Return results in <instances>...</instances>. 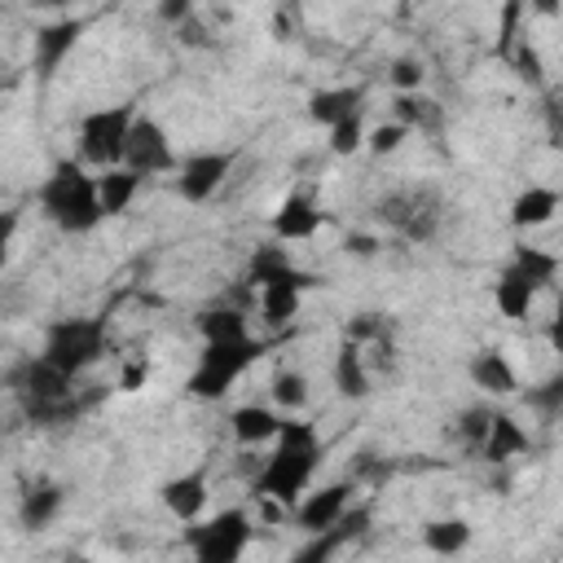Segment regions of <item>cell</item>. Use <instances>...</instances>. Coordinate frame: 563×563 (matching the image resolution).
Wrapping results in <instances>:
<instances>
[{"label": "cell", "instance_id": "obj_1", "mask_svg": "<svg viewBox=\"0 0 563 563\" xmlns=\"http://www.w3.org/2000/svg\"><path fill=\"white\" fill-rule=\"evenodd\" d=\"M273 449L255 462L251 471V497H268V501H282L286 510L303 497V488L312 484L317 466H321V435L312 422H299V418H282L277 435L268 440Z\"/></svg>", "mask_w": 563, "mask_h": 563}, {"label": "cell", "instance_id": "obj_2", "mask_svg": "<svg viewBox=\"0 0 563 563\" xmlns=\"http://www.w3.org/2000/svg\"><path fill=\"white\" fill-rule=\"evenodd\" d=\"M40 211H44L48 224H57L70 238L92 233L106 220L101 216V202H97V176H88L79 158L53 163V172L40 185Z\"/></svg>", "mask_w": 563, "mask_h": 563}, {"label": "cell", "instance_id": "obj_3", "mask_svg": "<svg viewBox=\"0 0 563 563\" xmlns=\"http://www.w3.org/2000/svg\"><path fill=\"white\" fill-rule=\"evenodd\" d=\"M13 387H18L22 413H26L35 427L75 422V418L88 409V400H79V391H75V378L62 374L57 365H48L44 356L22 361V369L13 374Z\"/></svg>", "mask_w": 563, "mask_h": 563}, {"label": "cell", "instance_id": "obj_4", "mask_svg": "<svg viewBox=\"0 0 563 563\" xmlns=\"http://www.w3.org/2000/svg\"><path fill=\"white\" fill-rule=\"evenodd\" d=\"M260 356H264V339H255V334L202 343L198 365H194L185 391H189L194 400H224V396L233 391V383H238Z\"/></svg>", "mask_w": 563, "mask_h": 563}, {"label": "cell", "instance_id": "obj_5", "mask_svg": "<svg viewBox=\"0 0 563 563\" xmlns=\"http://www.w3.org/2000/svg\"><path fill=\"white\" fill-rule=\"evenodd\" d=\"M106 352H110L106 317H62L44 330V347H40V356L70 378L88 374Z\"/></svg>", "mask_w": 563, "mask_h": 563}, {"label": "cell", "instance_id": "obj_6", "mask_svg": "<svg viewBox=\"0 0 563 563\" xmlns=\"http://www.w3.org/2000/svg\"><path fill=\"white\" fill-rule=\"evenodd\" d=\"M374 216L405 242H435L444 224V202L431 185H405L374 202Z\"/></svg>", "mask_w": 563, "mask_h": 563}, {"label": "cell", "instance_id": "obj_7", "mask_svg": "<svg viewBox=\"0 0 563 563\" xmlns=\"http://www.w3.org/2000/svg\"><path fill=\"white\" fill-rule=\"evenodd\" d=\"M251 537H255L251 515H246L242 506H224V510H216L211 519L198 515V519L189 523V532H185V545H189V554H194L198 563H238V559L246 554Z\"/></svg>", "mask_w": 563, "mask_h": 563}, {"label": "cell", "instance_id": "obj_8", "mask_svg": "<svg viewBox=\"0 0 563 563\" xmlns=\"http://www.w3.org/2000/svg\"><path fill=\"white\" fill-rule=\"evenodd\" d=\"M132 119H136V106H132V101L88 110V114L79 119V132H75L79 163H88V167H97V172L123 163V145H128Z\"/></svg>", "mask_w": 563, "mask_h": 563}, {"label": "cell", "instance_id": "obj_9", "mask_svg": "<svg viewBox=\"0 0 563 563\" xmlns=\"http://www.w3.org/2000/svg\"><path fill=\"white\" fill-rule=\"evenodd\" d=\"M123 167H132L136 176H158V172H176V150L172 136L158 119L136 114L128 128V145H123Z\"/></svg>", "mask_w": 563, "mask_h": 563}, {"label": "cell", "instance_id": "obj_10", "mask_svg": "<svg viewBox=\"0 0 563 563\" xmlns=\"http://www.w3.org/2000/svg\"><path fill=\"white\" fill-rule=\"evenodd\" d=\"M233 172V154L229 150H202L189 154L185 163H176V194L185 202H211L220 194V185Z\"/></svg>", "mask_w": 563, "mask_h": 563}, {"label": "cell", "instance_id": "obj_11", "mask_svg": "<svg viewBox=\"0 0 563 563\" xmlns=\"http://www.w3.org/2000/svg\"><path fill=\"white\" fill-rule=\"evenodd\" d=\"M352 506V484L347 479H334V484H321V488H303V497L290 506V515H295V523L303 528V532H325V528H334L339 523V515Z\"/></svg>", "mask_w": 563, "mask_h": 563}, {"label": "cell", "instance_id": "obj_12", "mask_svg": "<svg viewBox=\"0 0 563 563\" xmlns=\"http://www.w3.org/2000/svg\"><path fill=\"white\" fill-rule=\"evenodd\" d=\"M312 286V273H303L299 264L290 268V273H282V277H268L264 286H255L260 290V317L273 325V330H282V325H290L295 317H299V303H303V290Z\"/></svg>", "mask_w": 563, "mask_h": 563}, {"label": "cell", "instance_id": "obj_13", "mask_svg": "<svg viewBox=\"0 0 563 563\" xmlns=\"http://www.w3.org/2000/svg\"><path fill=\"white\" fill-rule=\"evenodd\" d=\"M207 497H211V479H207V466H194V471H180L172 479L158 484V501L167 515H176L180 523H194L198 515H207Z\"/></svg>", "mask_w": 563, "mask_h": 563}, {"label": "cell", "instance_id": "obj_14", "mask_svg": "<svg viewBox=\"0 0 563 563\" xmlns=\"http://www.w3.org/2000/svg\"><path fill=\"white\" fill-rule=\"evenodd\" d=\"M268 229H273L277 242H308V238H317V229H321V207H317V198L303 194V189H290V194L273 207Z\"/></svg>", "mask_w": 563, "mask_h": 563}, {"label": "cell", "instance_id": "obj_15", "mask_svg": "<svg viewBox=\"0 0 563 563\" xmlns=\"http://www.w3.org/2000/svg\"><path fill=\"white\" fill-rule=\"evenodd\" d=\"M84 18H53V22H44L40 31H35V70L40 75H53L70 53H75V44L84 40Z\"/></svg>", "mask_w": 563, "mask_h": 563}, {"label": "cell", "instance_id": "obj_16", "mask_svg": "<svg viewBox=\"0 0 563 563\" xmlns=\"http://www.w3.org/2000/svg\"><path fill=\"white\" fill-rule=\"evenodd\" d=\"M537 295H541V286H537L515 260H510V264L501 268V277L493 282V303H497V312H501L506 321H523V317L532 312Z\"/></svg>", "mask_w": 563, "mask_h": 563}, {"label": "cell", "instance_id": "obj_17", "mask_svg": "<svg viewBox=\"0 0 563 563\" xmlns=\"http://www.w3.org/2000/svg\"><path fill=\"white\" fill-rule=\"evenodd\" d=\"M466 374H471V383H475L479 391H488V396H515V391H519V374H515L510 356L497 352V347H479V352L471 356Z\"/></svg>", "mask_w": 563, "mask_h": 563}, {"label": "cell", "instance_id": "obj_18", "mask_svg": "<svg viewBox=\"0 0 563 563\" xmlns=\"http://www.w3.org/2000/svg\"><path fill=\"white\" fill-rule=\"evenodd\" d=\"M528 449V431L510 418V413H501V409H493V418H488V431H484V440H479V457L488 462V466H501V462H510V457H519Z\"/></svg>", "mask_w": 563, "mask_h": 563}, {"label": "cell", "instance_id": "obj_19", "mask_svg": "<svg viewBox=\"0 0 563 563\" xmlns=\"http://www.w3.org/2000/svg\"><path fill=\"white\" fill-rule=\"evenodd\" d=\"M282 409H273V405H260V400H251V405H238L233 413H229V431H233V440L238 444H268L273 435H277V427H282Z\"/></svg>", "mask_w": 563, "mask_h": 563}, {"label": "cell", "instance_id": "obj_20", "mask_svg": "<svg viewBox=\"0 0 563 563\" xmlns=\"http://www.w3.org/2000/svg\"><path fill=\"white\" fill-rule=\"evenodd\" d=\"M554 216H559V189H550V185H528L510 202V224L519 233H532V229L550 224Z\"/></svg>", "mask_w": 563, "mask_h": 563}, {"label": "cell", "instance_id": "obj_21", "mask_svg": "<svg viewBox=\"0 0 563 563\" xmlns=\"http://www.w3.org/2000/svg\"><path fill=\"white\" fill-rule=\"evenodd\" d=\"M334 387H339V396H347V400L369 396L374 374H369V365H365V343H352V339L339 343V352H334Z\"/></svg>", "mask_w": 563, "mask_h": 563}, {"label": "cell", "instance_id": "obj_22", "mask_svg": "<svg viewBox=\"0 0 563 563\" xmlns=\"http://www.w3.org/2000/svg\"><path fill=\"white\" fill-rule=\"evenodd\" d=\"M145 176H136L132 167L114 163V167H101L97 176V202H101V216H123L132 207V198L141 194Z\"/></svg>", "mask_w": 563, "mask_h": 563}, {"label": "cell", "instance_id": "obj_23", "mask_svg": "<svg viewBox=\"0 0 563 563\" xmlns=\"http://www.w3.org/2000/svg\"><path fill=\"white\" fill-rule=\"evenodd\" d=\"M62 501H66V488L57 484V479H35L26 493H22V501H18V523L22 528H48L53 519H57V510H62Z\"/></svg>", "mask_w": 563, "mask_h": 563}, {"label": "cell", "instance_id": "obj_24", "mask_svg": "<svg viewBox=\"0 0 563 563\" xmlns=\"http://www.w3.org/2000/svg\"><path fill=\"white\" fill-rule=\"evenodd\" d=\"M361 101H365V92H361V88H352V84L317 88V92L308 97V119H312V123H321V128H330L334 119H343V114H352V110H365Z\"/></svg>", "mask_w": 563, "mask_h": 563}, {"label": "cell", "instance_id": "obj_25", "mask_svg": "<svg viewBox=\"0 0 563 563\" xmlns=\"http://www.w3.org/2000/svg\"><path fill=\"white\" fill-rule=\"evenodd\" d=\"M290 268H295L290 251L273 238V242H260V246L246 255V273H242V282L255 290V286H264L268 277H282V273H290Z\"/></svg>", "mask_w": 563, "mask_h": 563}, {"label": "cell", "instance_id": "obj_26", "mask_svg": "<svg viewBox=\"0 0 563 563\" xmlns=\"http://www.w3.org/2000/svg\"><path fill=\"white\" fill-rule=\"evenodd\" d=\"M471 537H475V528H471L462 515L422 523V545H427L431 554H462V550L471 545Z\"/></svg>", "mask_w": 563, "mask_h": 563}, {"label": "cell", "instance_id": "obj_27", "mask_svg": "<svg viewBox=\"0 0 563 563\" xmlns=\"http://www.w3.org/2000/svg\"><path fill=\"white\" fill-rule=\"evenodd\" d=\"M198 334H202V343H216V339H242V334H251V330H246V308H238V303L202 308V312H198Z\"/></svg>", "mask_w": 563, "mask_h": 563}, {"label": "cell", "instance_id": "obj_28", "mask_svg": "<svg viewBox=\"0 0 563 563\" xmlns=\"http://www.w3.org/2000/svg\"><path fill=\"white\" fill-rule=\"evenodd\" d=\"M268 405L282 409V413H295L308 405V374L303 369H290V365H277L273 378H268Z\"/></svg>", "mask_w": 563, "mask_h": 563}, {"label": "cell", "instance_id": "obj_29", "mask_svg": "<svg viewBox=\"0 0 563 563\" xmlns=\"http://www.w3.org/2000/svg\"><path fill=\"white\" fill-rule=\"evenodd\" d=\"M510 260H515V264H519V268H523L541 290H545V286H554V277H559V255H554V251H545V246L519 242Z\"/></svg>", "mask_w": 563, "mask_h": 563}, {"label": "cell", "instance_id": "obj_30", "mask_svg": "<svg viewBox=\"0 0 563 563\" xmlns=\"http://www.w3.org/2000/svg\"><path fill=\"white\" fill-rule=\"evenodd\" d=\"M330 150L334 154H356V150H365V110H352V114H343V119H334L330 123Z\"/></svg>", "mask_w": 563, "mask_h": 563}, {"label": "cell", "instance_id": "obj_31", "mask_svg": "<svg viewBox=\"0 0 563 563\" xmlns=\"http://www.w3.org/2000/svg\"><path fill=\"white\" fill-rule=\"evenodd\" d=\"M396 123L405 128H422V123H435V101L418 97V92H396Z\"/></svg>", "mask_w": 563, "mask_h": 563}, {"label": "cell", "instance_id": "obj_32", "mask_svg": "<svg viewBox=\"0 0 563 563\" xmlns=\"http://www.w3.org/2000/svg\"><path fill=\"white\" fill-rule=\"evenodd\" d=\"M405 136H409V128L391 119V123H378V128H369V132H365V150L383 158V154H391V150H400V145H405Z\"/></svg>", "mask_w": 563, "mask_h": 563}, {"label": "cell", "instance_id": "obj_33", "mask_svg": "<svg viewBox=\"0 0 563 563\" xmlns=\"http://www.w3.org/2000/svg\"><path fill=\"white\" fill-rule=\"evenodd\" d=\"M383 334H387V317L383 312H356L343 325V339H352V343H378Z\"/></svg>", "mask_w": 563, "mask_h": 563}, {"label": "cell", "instance_id": "obj_34", "mask_svg": "<svg viewBox=\"0 0 563 563\" xmlns=\"http://www.w3.org/2000/svg\"><path fill=\"white\" fill-rule=\"evenodd\" d=\"M506 57H510V66H515V75H519L523 84H541V79H545L541 57H537V48H532L528 40H515V48H510Z\"/></svg>", "mask_w": 563, "mask_h": 563}, {"label": "cell", "instance_id": "obj_35", "mask_svg": "<svg viewBox=\"0 0 563 563\" xmlns=\"http://www.w3.org/2000/svg\"><path fill=\"white\" fill-rule=\"evenodd\" d=\"M387 79H391V88H396V92H418V88H422V79H427V70H422V62H418V57H396V62L387 66Z\"/></svg>", "mask_w": 563, "mask_h": 563}, {"label": "cell", "instance_id": "obj_36", "mask_svg": "<svg viewBox=\"0 0 563 563\" xmlns=\"http://www.w3.org/2000/svg\"><path fill=\"white\" fill-rule=\"evenodd\" d=\"M528 405L541 409L545 418H554V413L563 409V378L554 374V378H545L541 387H528Z\"/></svg>", "mask_w": 563, "mask_h": 563}, {"label": "cell", "instance_id": "obj_37", "mask_svg": "<svg viewBox=\"0 0 563 563\" xmlns=\"http://www.w3.org/2000/svg\"><path fill=\"white\" fill-rule=\"evenodd\" d=\"M488 418H493V409H488V405L466 409V413L457 418V435H462L471 449H479V440H484V431H488Z\"/></svg>", "mask_w": 563, "mask_h": 563}, {"label": "cell", "instance_id": "obj_38", "mask_svg": "<svg viewBox=\"0 0 563 563\" xmlns=\"http://www.w3.org/2000/svg\"><path fill=\"white\" fill-rule=\"evenodd\" d=\"M18 224H22V216H18L13 207H4V211H0V273H4L9 255H13V238H18Z\"/></svg>", "mask_w": 563, "mask_h": 563}, {"label": "cell", "instance_id": "obj_39", "mask_svg": "<svg viewBox=\"0 0 563 563\" xmlns=\"http://www.w3.org/2000/svg\"><path fill=\"white\" fill-rule=\"evenodd\" d=\"M176 40H180L185 48H207V44H211V35H207V26H202V22L194 18V13H189L185 22H176Z\"/></svg>", "mask_w": 563, "mask_h": 563}, {"label": "cell", "instance_id": "obj_40", "mask_svg": "<svg viewBox=\"0 0 563 563\" xmlns=\"http://www.w3.org/2000/svg\"><path fill=\"white\" fill-rule=\"evenodd\" d=\"M198 9V0H158V18L167 22V26H176V22H185L189 13Z\"/></svg>", "mask_w": 563, "mask_h": 563}, {"label": "cell", "instance_id": "obj_41", "mask_svg": "<svg viewBox=\"0 0 563 563\" xmlns=\"http://www.w3.org/2000/svg\"><path fill=\"white\" fill-rule=\"evenodd\" d=\"M145 378H150V365H145V361H132V365H123L119 387H123V391H136V387H145Z\"/></svg>", "mask_w": 563, "mask_h": 563}, {"label": "cell", "instance_id": "obj_42", "mask_svg": "<svg viewBox=\"0 0 563 563\" xmlns=\"http://www.w3.org/2000/svg\"><path fill=\"white\" fill-rule=\"evenodd\" d=\"M343 246H347L352 255H374V251H378V238H374V233H352Z\"/></svg>", "mask_w": 563, "mask_h": 563}, {"label": "cell", "instance_id": "obj_43", "mask_svg": "<svg viewBox=\"0 0 563 563\" xmlns=\"http://www.w3.org/2000/svg\"><path fill=\"white\" fill-rule=\"evenodd\" d=\"M523 9H532V13H541V18H554V13H559V0H523Z\"/></svg>", "mask_w": 563, "mask_h": 563}, {"label": "cell", "instance_id": "obj_44", "mask_svg": "<svg viewBox=\"0 0 563 563\" xmlns=\"http://www.w3.org/2000/svg\"><path fill=\"white\" fill-rule=\"evenodd\" d=\"M35 9H66V4H75V0H31Z\"/></svg>", "mask_w": 563, "mask_h": 563}]
</instances>
